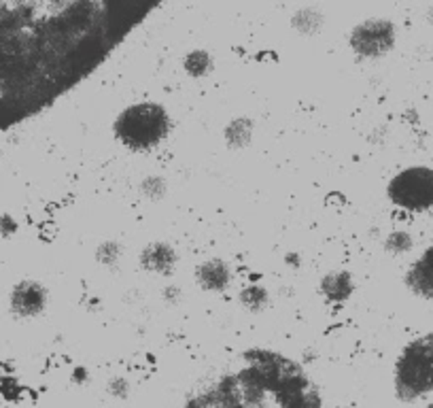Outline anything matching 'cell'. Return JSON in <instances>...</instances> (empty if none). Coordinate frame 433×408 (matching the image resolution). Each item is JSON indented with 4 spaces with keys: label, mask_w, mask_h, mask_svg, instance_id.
Masks as SVG:
<instances>
[{
    "label": "cell",
    "mask_w": 433,
    "mask_h": 408,
    "mask_svg": "<svg viewBox=\"0 0 433 408\" xmlns=\"http://www.w3.org/2000/svg\"><path fill=\"white\" fill-rule=\"evenodd\" d=\"M175 119L157 100H136L125 105L113 119L115 141L130 153H153L170 139Z\"/></svg>",
    "instance_id": "3957f363"
},
{
    "label": "cell",
    "mask_w": 433,
    "mask_h": 408,
    "mask_svg": "<svg viewBox=\"0 0 433 408\" xmlns=\"http://www.w3.org/2000/svg\"><path fill=\"white\" fill-rule=\"evenodd\" d=\"M325 26V15L317 7H302L291 17V28L302 37H317Z\"/></svg>",
    "instance_id": "5bb4252c"
},
{
    "label": "cell",
    "mask_w": 433,
    "mask_h": 408,
    "mask_svg": "<svg viewBox=\"0 0 433 408\" xmlns=\"http://www.w3.org/2000/svg\"><path fill=\"white\" fill-rule=\"evenodd\" d=\"M255 132H257V124L253 117L236 115L223 126L221 136H223V143L229 151H245L253 145Z\"/></svg>",
    "instance_id": "7c38bea8"
},
{
    "label": "cell",
    "mask_w": 433,
    "mask_h": 408,
    "mask_svg": "<svg viewBox=\"0 0 433 408\" xmlns=\"http://www.w3.org/2000/svg\"><path fill=\"white\" fill-rule=\"evenodd\" d=\"M382 249L393 255V257H399V255H408L412 249H414V236L408 232V230H391L385 241H382Z\"/></svg>",
    "instance_id": "ac0fdd59"
},
{
    "label": "cell",
    "mask_w": 433,
    "mask_h": 408,
    "mask_svg": "<svg viewBox=\"0 0 433 408\" xmlns=\"http://www.w3.org/2000/svg\"><path fill=\"white\" fill-rule=\"evenodd\" d=\"M387 200L391 207L406 213H425L433 209V168L408 166L397 170L387 181Z\"/></svg>",
    "instance_id": "5b68a950"
},
{
    "label": "cell",
    "mask_w": 433,
    "mask_h": 408,
    "mask_svg": "<svg viewBox=\"0 0 433 408\" xmlns=\"http://www.w3.org/2000/svg\"><path fill=\"white\" fill-rule=\"evenodd\" d=\"M166 0H0V134L87 81Z\"/></svg>",
    "instance_id": "6da1fadb"
},
{
    "label": "cell",
    "mask_w": 433,
    "mask_h": 408,
    "mask_svg": "<svg viewBox=\"0 0 433 408\" xmlns=\"http://www.w3.org/2000/svg\"><path fill=\"white\" fill-rule=\"evenodd\" d=\"M183 408H323V398L302 364L281 351L253 347L191 393Z\"/></svg>",
    "instance_id": "7a4b0ae2"
},
{
    "label": "cell",
    "mask_w": 433,
    "mask_h": 408,
    "mask_svg": "<svg viewBox=\"0 0 433 408\" xmlns=\"http://www.w3.org/2000/svg\"><path fill=\"white\" fill-rule=\"evenodd\" d=\"M285 264H287L289 268H299V266H302V255L295 253V251H291V253L285 255Z\"/></svg>",
    "instance_id": "44dd1931"
},
{
    "label": "cell",
    "mask_w": 433,
    "mask_h": 408,
    "mask_svg": "<svg viewBox=\"0 0 433 408\" xmlns=\"http://www.w3.org/2000/svg\"><path fill=\"white\" fill-rule=\"evenodd\" d=\"M49 304V291L41 281L35 279H24L13 285L9 296L11 313L19 319H32L45 313Z\"/></svg>",
    "instance_id": "52a82bcc"
},
{
    "label": "cell",
    "mask_w": 433,
    "mask_h": 408,
    "mask_svg": "<svg viewBox=\"0 0 433 408\" xmlns=\"http://www.w3.org/2000/svg\"><path fill=\"white\" fill-rule=\"evenodd\" d=\"M238 304L251 315H259L263 311H268L272 306V291L268 285H263L259 281L247 283L238 291Z\"/></svg>",
    "instance_id": "4fadbf2b"
},
{
    "label": "cell",
    "mask_w": 433,
    "mask_h": 408,
    "mask_svg": "<svg viewBox=\"0 0 433 408\" xmlns=\"http://www.w3.org/2000/svg\"><path fill=\"white\" fill-rule=\"evenodd\" d=\"M404 285L410 294L433 300V245H429L406 270Z\"/></svg>",
    "instance_id": "8fae6325"
},
{
    "label": "cell",
    "mask_w": 433,
    "mask_h": 408,
    "mask_svg": "<svg viewBox=\"0 0 433 408\" xmlns=\"http://www.w3.org/2000/svg\"><path fill=\"white\" fill-rule=\"evenodd\" d=\"M164 300H166V304H179L181 302V298H183V291H181V287L179 285H166L164 287Z\"/></svg>",
    "instance_id": "d6986e66"
},
{
    "label": "cell",
    "mask_w": 433,
    "mask_h": 408,
    "mask_svg": "<svg viewBox=\"0 0 433 408\" xmlns=\"http://www.w3.org/2000/svg\"><path fill=\"white\" fill-rule=\"evenodd\" d=\"M139 268L147 275L153 277H173L179 266V251L170 241H164V238H157V241H151L147 245L141 247L139 255Z\"/></svg>",
    "instance_id": "ba28073f"
},
{
    "label": "cell",
    "mask_w": 433,
    "mask_h": 408,
    "mask_svg": "<svg viewBox=\"0 0 433 408\" xmlns=\"http://www.w3.org/2000/svg\"><path fill=\"white\" fill-rule=\"evenodd\" d=\"M183 71L191 79H204L215 71V60L206 49H193L183 58Z\"/></svg>",
    "instance_id": "9a60e30c"
},
{
    "label": "cell",
    "mask_w": 433,
    "mask_h": 408,
    "mask_svg": "<svg viewBox=\"0 0 433 408\" xmlns=\"http://www.w3.org/2000/svg\"><path fill=\"white\" fill-rule=\"evenodd\" d=\"M170 192V183L164 175L159 173H151L145 175L139 183V194L147 200V202H161Z\"/></svg>",
    "instance_id": "e0dca14e"
},
{
    "label": "cell",
    "mask_w": 433,
    "mask_h": 408,
    "mask_svg": "<svg viewBox=\"0 0 433 408\" xmlns=\"http://www.w3.org/2000/svg\"><path fill=\"white\" fill-rule=\"evenodd\" d=\"M193 281L204 294H225L234 283V268L223 257H206L193 268Z\"/></svg>",
    "instance_id": "9c48e42d"
},
{
    "label": "cell",
    "mask_w": 433,
    "mask_h": 408,
    "mask_svg": "<svg viewBox=\"0 0 433 408\" xmlns=\"http://www.w3.org/2000/svg\"><path fill=\"white\" fill-rule=\"evenodd\" d=\"M319 296L327 304H346L357 291V279L348 268H329L319 277Z\"/></svg>",
    "instance_id": "30bf717a"
},
{
    "label": "cell",
    "mask_w": 433,
    "mask_h": 408,
    "mask_svg": "<svg viewBox=\"0 0 433 408\" xmlns=\"http://www.w3.org/2000/svg\"><path fill=\"white\" fill-rule=\"evenodd\" d=\"M15 230H17L15 219H11V217H3V219H0V234L9 236V234H13Z\"/></svg>",
    "instance_id": "ffe728a7"
},
{
    "label": "cell",
    "mask_w": 433,
    "mask_h": 408,
    "mask_svg": "<svg viewBox=\"0 0 433 408\" xmlns=\"http://www.w3.org/2000/svg\"><path fill=\"white\" fill-rule=\"evenodd\" d=\"M393 385L402 402H416L433 393V332L412 340L399 353Z\"/></svg>",
    "instance_id": "277c9868"
},
{
    "label": "cell",
    "mask_w": 433,
    "mask_h": 408,
    "mask_svg": "<svg viewBox=\"0 0 433 408\" xmlns=\"http://www.w3.org/2000/svg\"><path fill=\"white\" fill-rule=\"evenodd\" d=\"M395 43L397 28L385 17L363 19L348 34V47L359 60H380L393 51Z\"/></svg>",
    "instance_id": "8992f818"
},
{
    "label": "cell",
    "mask_w": 433,
    "mask_h": 408,
    "mask_svg": "<svg viewBox=\"0 0 433 408\" xmlns=\"http://www.w3.org/2000/svg\"><path fill=\"white\" fill-rule=\"evenodd\" d=\"M123 255H125V249H123L119 238H105V241H100L94 249V260L109 270L117 268L121 264Z\"/></svg>",
    "instance_id": "2e32d148"
}]
</instances>
